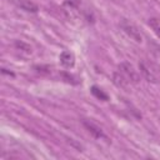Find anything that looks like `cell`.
Here are the masks:
<instances>
[{
    "mask_svg": "<svg viewBox=\"0 0 160 160\" xmlns=\"http://www.w3.org/2000/svg\"><path fill=\"white\" fill-rule=\"evenodd\" d=\"M149 25L154 30V32L156 34V36L160 39V21L156 18H150L149 19Z\"/></svg>",
    "mask_w": 160,
    "mask_h": 160,
    "instance_id": "30bf717a",
    "label": "cell"
},
{
    "mask_svg": "<svg viewBox=\"0 0 160 160\" xmlns=\"http://www.w3.org/2000/svg\"><path fill=\"white\" fill-rule=\"evenodd\" d=\"M81 122H82V125L85 126V129H86L94 138H96V139H108V136L105 135L104 130H102L98 124H95L94 121L88 120V119H84Z\"/></svg>",
    "mask_w": 160,
    "mask_h": 160,
    "instance_id": "277c9868",
    "label": "cell"
},
{
    "mask_svg": "<svg viewBox=\"0 0 160 160\" xmlns=\"http://www.w3.org/2000/svg\"><path fill=\"white\" fill-rule=\"evenodd\" d=\"M14 46H15L18 50H20V51H22V52H25V54H31V52H32L31 46H30L29 44L21 41V40H15Z\"/></svg>",
    "mask_w": 160,
    "mask_h": 160,
    "instance_id": "9c48e42d",
    "label": "cell"
},
{
    "mask_svg": "<svg viewBox=\"0 0 160 160\" xmlns=\"http://www.w3.org/2000/svg\"><path fill=\"white\" fill-rule=\"evenodd\" d=\"M119 70L124 74V76L131 82V84H138L140 81V76L138 74V71L134 69V66L128 62V61H122L120 65H119Z\"/></svg>",
    "mask_w": 160,
    "mask_h": 160,
    "instance_id": "3957f363",
    "label": "cell"
},
{
    "mask_svg": "<svg viewBox=\"0 0 160 160\" xmlns=\"http://www.w3.org/2000/svg\"><path fill=\"white\" fill-rule=\"evenodd\" d=\"M66 1H68L71 6H75V8L79 6V4H80V0H66Z\"/></svg>",
    "mask_w": 160,
    "mask_h": 160,
    "instance_id": "7c38bea8",
    "label": "cell"
},
{
    "mask_svg": "<svg viewBox=\"0 0 160 160\" xmlns=\"http://www.w3.org/2000/svg\"><path fill=\"white\" fill-rule=\"evenodd\" d=\"M112 80H114V82H115L116 86H119V88H121L124 90H128L129 86L131 85V82L124 76V74L120 70H118V71H115L112 74Z\"/></svg>",
    "mask_w": 160,
    "mask_h": 160,
    "instance_id": "5b68a950",
    "label": "cell"
},
{
    "mask_svg": "<svg viewBox=\"0 0 160 160\" xmlns=\"http://www.w3.org/2000/svg\"><path fill=\"white\" fill-rule=\"evenodd\" d=\"M18 5H19L22 10L29 11V12H38V11H39V6H38L35 2L30 1V0H19V1H18Z\"/></svg>",
    "mask_w": 160,
    "mask_h": 160,
    "instance_id": "52a82bcc",
    "label": "cell"
},
{
    "mask_svg": "<svg viewBox=\"0 0 160 160\" xmlns=\"http://www.w3.org/2000/svg\"><path fill=\"white\" fill-rule=\"evenodd\" d=\"M91 94H92L96 99H99V100H102V101H108V100H109V95H108L106 92H104L100 88H98L96 85L91 86Z\"/></svg>",
    "mask_w": 160,
    "mask_h": 160,
    "instance_id": "ba28073f",
    "label": "cell"
},
{
    "mask_svg": "<svg viewBox=\"0 0 160 160\" xmlns=\"http://www.w3.org/2000/svg\"><path fill=\"white\" fill-rule=\"evenodd\" d=\"M60 62L65 68H72L74 64H75V56H74V54L71 51L64 50L60 54Z\"/></svg>",
    "mask_w": 160,
    "mask_h": 160,
    "instance_id": "8992f818",
    "label": "cell"
},
{
    "mask_svg": "<svg viewBox=\"0 0 160 160\" xmlns=\"http://www.w3.org/2000/svg\"><path fill=\"white\" fill-rule=\"evenodd\" d=\"M139 69L140 72L142 74V76L149 81V82H158L159 80V75H158V70L148 60H141L139 64Z\"/></svg>",
    "mask_w": 160,
    "mask_h": 160,
    "instance_id": "6da1fadb",
    "label": "cell"
},
{
    "mask_svg": "<svg viewBox=\"0 0 160 160\" xmlns=\"http://www.w3.org/2000/svg\"><path fill=\"white\" fill-rule=\"evenodd\" d=\"M34 70L41 75H49L51 72V68L49 65H35Z\"/></svg>",
    "mask_w": 160,
    "mask_h": 160,
    "instance_id": "8fae6325",
    "label": "cell"
},
{
    "mask_svg": "<svg viewBox=\"0 0 160 160\" xmlns=\"http://www.w3.org/2000/svg\"><path fill=\"white\" fill-rule=\"evenodd\" d=\"M120 28H121V29L124 30V32H125L128 36H130L134 41H136V42H141V41H142V36H141L140 30H139L138 26H136L134 22H131L130 20L122 19V20L120 21Z\"/></svg>",
    "mask_w": 160,
    "mask_h": 160,
    "instance_id": "7a4b0ae2",
    "label": "cell"
}]
</instances>
